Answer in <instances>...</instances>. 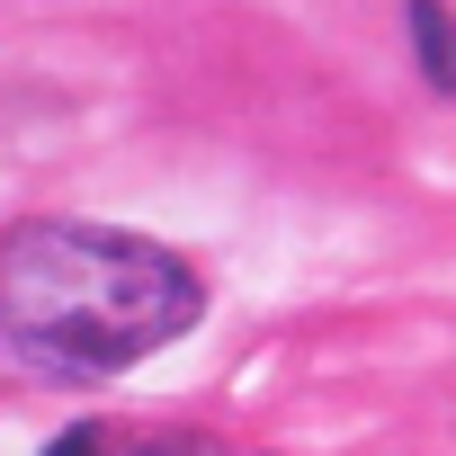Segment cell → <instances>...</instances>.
<instances>
[{
    "label": "cell",
    "mask_w": 456,
    "mask_h": 456,
    "mask_svg": "<svg viewBox=\"0 0 456 456\" xmlns=\"http://www.w3.org/2000/svg\"><path fill=\"white\" fill-rule=\"evenodd\" d=\"M108 447H117V438H108L99 420H81V429H63V438H54L45 456H108Z\"/></svg>",
    "instance_id": "277c9868"
},
{
    "label": "cell",
    "mask_w": 456,
    "mask_h": 456,
    "mask_svg": "<svg viewBox=\"0 0 456 456\" xmlns=\"http://www.w3.org/2000/svg\"><path fill=\"white\" fill-rule=\"evenodd\" d=\"M403 19H411V54H420L429 90L456 99V19H447V0H403Z\"/></svg>",
    "instance_id": "7a4b0ae2"
},
{
    "label": "cell",
    "mask_w": 456,
    "mask_h": 456,
    "mask_svg": "<svg viewBox=\"0 0 456 456\" xmlns=\"http://www.w3.org/2000/svg\"><path fill=\"white\" fill-rule=\"evenodd\" d=\"M206 314V278L143 233L81 215L19 224L0 242V340L45 376H126Z\"/></svg>",
    "instance_id": "6da1fadb"
},
{
    "label": "cell",
    "mask_w": 456,
    "mask_h": 456,
    "mask_svg": "<svg viewBox=\"0 0 456 456\" xmlns=\"http://www.w3.org/2000/svg\"><path fill=\"white\" fill-rule=\"evenodd\" d=\"M108 456H224V447L197 438V429H143V438H117Z\"/></svg>",
    "instance_id": "3957f363"
}]
</instances>
